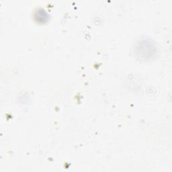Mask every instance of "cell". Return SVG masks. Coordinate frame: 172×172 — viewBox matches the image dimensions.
I'll use <instances>...</instances> for the list:
<instances>
[{
    "mask_svg": "<svg viewBox=\"0 0 172 172\" xmlns=\"http://www.w3.org/2000/svg\"><path fill=\"white\" fill-rule=\"evenodd\" d=\"M35 17L36 18L37 21L43 22L47 20V16L46 13L44 12V10L40 9V10H39L38 12H36V15H35Z\"/></svg>",
    "mask_w": 172,
    "mask_h": 172,
    "instance_id": "obj_1",
    "label": "cell"
}]
</instances>
